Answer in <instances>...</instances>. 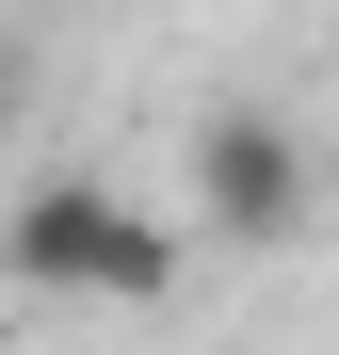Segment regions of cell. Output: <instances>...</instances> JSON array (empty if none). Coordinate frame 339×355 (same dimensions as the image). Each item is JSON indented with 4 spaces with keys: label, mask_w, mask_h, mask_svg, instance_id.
Masks as SVG:
<instances>
[{
    "label": "cell",
    "mask_w": 339,
    "mask_h": 355,
    "mask_svg": "<svg viewBox=\"0 0 339 355\" xmlns=\"http://www.w3.org/2000/svg\"><path fill=\"white\" fill-rule=\"evenodd\" d=\"M0 275L49 291V307H162L178 291V226L146 194H113V178H33L0 210Z\"/></svg>",
    "instance_id": "6da1fadb"
},
{
    "label": "cell",
    "mask_w": 339,
    "mask_h": 355,
    "mask_svg": "<svg viewBox=\"0 0 339 355\" xmlns=\"http://www.w3.org/2000/svg\"><path fill=\"white\" fill-rule=\"evenodd\" d=\"M194 210H210V243H291L323 210V146L291 113L226 97V113H194Z\"/></svg>",
    "instance_id": "7a4b0ae2"
},
{
    "label": "cell",
    "mask_w": 339,
    "mask_h": 355,
    "mask_svg": "<svg viewBox=\"0 0 339 355\" xmlns=\"http://www.w3.org/2000/svg\"><path fill=\"white\" fill-rule=\"evenodd\" d=\"M0 97H17V65H0Z\"/></svg>",
    "instance_id": "3957f363"
}]
</instances>
